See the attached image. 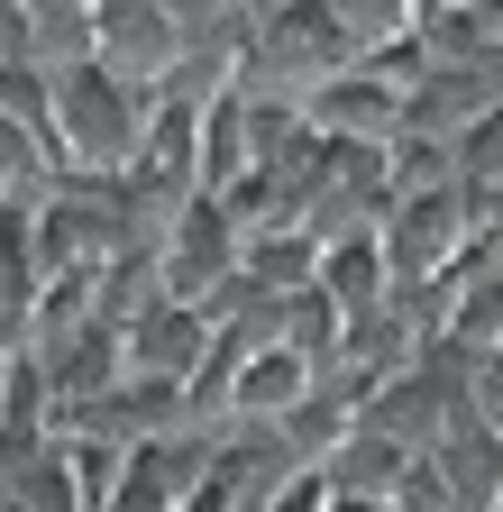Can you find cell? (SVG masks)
Wrapping results in <instances>:
<instances>
[{"mask_svg":"<svg viewBox=\"0 0 503 512\" xmlns=\"http://www.w3.org/2000/svg\"><path fill=\"white\" fill-rule=\"evenodd\" d=\"M147 92L110 83L101 64H83V74H55V174L74 183H110L138 165V138H147Z\"/></svg>","mask_w":503,"mask_h":512,"instance_id":"1","label":"cell"},{"mask_svg":"<svg viewBox=\"0 0 503 512\" xmlns=\"http://www.w3.org/2000/svg\"><path fill=\"white\" fill-rule=\"evenodd\" d=\"M348 74V37L321 0H284V10H257V37H247V64H238V92L257 101H311L321 83Z\"/></svg>","mask_w":503,"mask_h":512,"instance_id":"2","label":"cell"},{"mask_svg":"<svg viewBox=\"0 0 503 512\" xmlns=\"http://www.w3.org/2000/svg\"><path fill=\"white\" fill-rule=\"evenodd\" d=\"M174 10H156V0H92V64L110 83H129V92H165L174 83Z\"/></svg>","mask_w":503,"mask_h":512,"instance_id":"3","label":"cell"},{"mask_svg":"<svg viewBox=\"0 0 503 512\" xmlns=\"http://www.w3.org/2000/svg\"><path fill=\"white\" fill-rule=\"evenodd\" d=\"M211 357V320L202 311H183V302H147L129 330H119V375H138V384H193V366Z\"/></svg>","mask_w":503,"mask_h":512,"instance_id":"4","label":"cell"},{"mask_svg":"<svg viewBox=\"0 0 503 512\" xmlns=\"http://www.w3.org/2000/svg\"><path fill=\"white\" fill-rule=\"evenodd\" d=\"M421 458H430L439 494H449V512H494V503H503V439H494L476 412H458L449 430L421 448Z\"/></svg>","mask_w":503,"mask_h":512,"instance_id":"5","label":"cell"},{"mask_svg":"<svg viewBox=\"0 0 503 512\" xmlns=\"http://www.w3.org/2000/svg\"><path fill=\"white\" fill-rule=\"evenodd\" d=\"M311 293H321L339 320H357V311L385 302V256H375V229L321 238V256H311Z\"/></svg>","mask_w":503,"mask_h":512,"instance_id":"6","label":"cell"},{"mask_svg":"<svg viewBox=\"0 0 503 512\" xmlns=\"http://www.w3.org/2000/svg\"><path fill=\"white\" fill-rule=\"evenodd\" d=\"M19 64H37V74H83L92 64V0H46V10H28V46Z\"/></svg>","mask_w":503,"mask_h":512,"instance_id":"7","label":"cell"},{"mask_svg":"<svg viewBox=\"0 0 503 512\" xmlns=\"http://www.w3.org/2000/svg\"><path fill=\"white\" fill-rule=\"evenodd\" d=\"M311 247L302 229H257V238H238V284L247 293H266V302H284V293H302L311 284Z\"/></svg>","mask_w":503,"mask_h":512,"instance_id":"8","label":"cell"},{"mask_svg":"<svg viewBox=\"0 0 503 512\" xmlns=\"http://www.w3.org/2000/svg\"><path fill=\"white\" fill-rule=\"evenodd\" d=\"M275 348H293L311 375H330V357H339V311L311 293V284L284 293V302H275Z\"/></svg>","mask_w":503,"mask_h":512,"instance_id":"9","label":"cell"},{"mask_svg":"<svg viewBox=\"0 0 503 512\" xmlns=\"http://www.w3.org/2000/svg\"><path fill=\"white\" fill-rule=\"evenodd\" d=\"M10 512H92V503H83V485H74V467L55 458V439L37 448V458H19V467H10Z\"/></svg>","mask_w":503,"mask_h":512,"instance_id":"10","label":"cell"},{"mask_svg":"<svg viewBox=\"0 0 503 512\" xmlns=\"http://www.w3.org/2000/svg\"><path fill=\"white\" fill-rule=\"evenodd\" d=\"M339 37H348V64L357 55H375V46H394V37H412V0H339Z\"/></svg>","mask_w":503,"mask_h":512,"instance_id":"11","label":"cell"}]
</instances>
